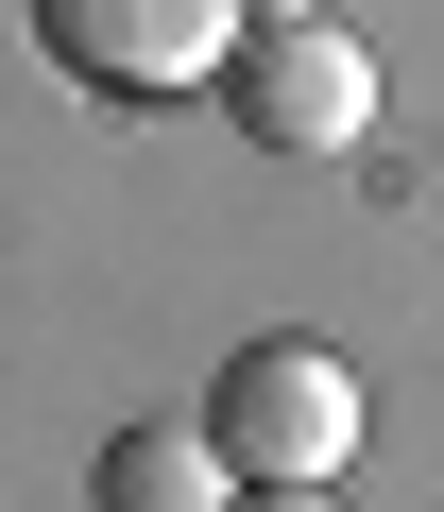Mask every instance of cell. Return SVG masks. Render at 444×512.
<instances>
[{"label":"cell","mask_w":444,"mask_h":512,"mask_svg":"<svg viewBox=\"0 0 444 512\" xmlns=\"http://www.w3.org/2000/svg\"><path fill=\"white\" fill-rule=\"evenodd\" d=\"M205 427H222L240 478H342V461H359V376H342L325 342H240L222 393H205Z\"/></svg>","instance_id":"7a4b0ae2"},{"label":"cell","mask_w":444,"mask_h":512,"mask_svg":"<svg viewBox=\"0 0 444 512\" xmlns=\"http://www.w3.org/2000/svg\"><path fill=\"white\" fill-rule=\"evenodd\" d=\"M274 18H308V0H240V35H274Z\"/></svg>","instance_id":"8992f818"},{"label":"cell","mask_w":444,"mask_h":512,"mask_svg":"<svg viewBox=\"0 0 444 512\" xmlns=\"http://www.w3.org/2000/svg\"><path fill=\"white\" fill-rule=\"evenodd\" d=\"M222 495H240V461H222V427H188V410H154V427L103 444V512H222Z\"/></svg>","instance_id":"277c9868"},{"label":"cell","mask_w":444,"mask_h":512,"mask_svg":"<svg viewBox=\"0 0 444 512\" xmlns=\"http://www.w3.org/2000/svg\"><path fill=\"white\" fill-rule=\"evenodd\" d=\"M222 103H240L257 154H359L376 137V52L325 35V18H274V35L222 52Z\"/></svg>","instance_id":"3957f363"},{"label":"cell","mask_w":444,"mask_h":512,"mask_svg":"<svg viewBox=\"0 0 444 512\" xmlns=\"http://www.w3.org/2000/svg\"><path fill=\"white\" fill-rule=\"evenodd\" d=\"M35 52L103 103H188L240 52V0H35Z\"/></svg>","instance_id":"6da1fadb"},{"label":"cell","mask_w":444,"mask_h":512,"mask_svg":"<svg viewBox=\"0 0 444 512\" xmlns=\"http://www.w3.org/2000/svg\"><path fill=\"white\" fill-rule=\"evenodd\" d=\"M222 512H342L325 478H257V495H222Z\"/></svg>","instance_id":"5b68a950"}]
</instances>
